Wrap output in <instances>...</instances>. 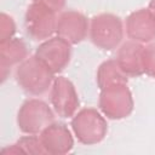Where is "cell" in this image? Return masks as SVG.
Segmentation results:
<instances>
[{
  "instance_id": "6da1fadb",
  "label": "cell",
  "mask_w": 155,
  "mask_h": 155,
  "mask_svg": "<svg viewBox=\"0 0 155 155\" xmlns=\"http://www.w3.org/2000/svg\"><path fill=\"white\" fill-rule=\"evenodd\" d=\"M15 76L19 87L30 96H42L51 88L54 80V74L35 54L18 64Z\"/></svg>"
},
{
  "instance_id": "7a4b0ae2",
  "label": "cell",
  "mask_w": 155,
  "mask_h": 155,
  "mask_svg": "<svg viewBox=\"0 0 155 155\" xmlns=\"http://www.w3.org/2000/svg\"><path fill=\"white\" fill-rule=\"evenodd\" d=\"M88 35L91 42L102 51H113L124 39V25L119 16L101 13L91 18Z\"/></svg>"
},
{
  "instance_id": "3957f363",
  "label": "cell",
  "mask_w": 155,
  "mask_h": 155,
  "mask_svg": "<svg viewBox=\"0 0 155 155\" xmlns=\"http://www.w3.org/2000/svg\"><path fill=\"white\" fill-rule=\"evenodd\" d=\"M71 130L78 140L84 145L101 143L108 132V124L104 116L94 108H84L71 119Z\"/></svg>"
},
{
  "instance_id": "277c9868",
  "label": "cell",
  "mask_w": 155,
  "mask_h": 155,
  "mask_svg": "<svg viewBox=\"0 0 155 155\" xmlns=\"http://www.w3.org/2000/svg\"><path fill=\"white\" fill-rule=\"evenodd\" d=\"M53 121V110L46 102L38 98L23 102L17 113V126L25 134H38Z\"/></svg>"
},
{
  "instance_id": "5b68a950",
  "label": "cell",
  "mask_w": 155,
  "mask_h": 155,
  "mask_svg": "<svg viewBox=\"0 0 155 155\" xmlns=\"http://www.w3.org/2000/svg\"><path fill=\"white\" fill-rule=\"evenodd\" d=\"M98 107L110 120H121L131 115L134 102L127 84H117L101 90Z\"/></svg>"
},
{
  "instance_id": "8992f818",
  "label": "cell",
  "mask_w": 155,
  "mask_h": 155,
  "mask_svg": "<svg viewBox=\"0 0 155 155\" xmlns=\"http://www.w3.org/2000/svg\"><path fill=\"white\" fill-rule=\"evenodd\" d=\"M57 12L50 7L33 2L24 15V27L28 36L35 41H45L56 33Z\"/></svg>"
},
{
  "instance_id": "52a82bcc",
  "label": "cell",
  "mask_w": 155,
  "mask_h": 155,
  "mask_svg": "<svg viewBox=\"0 0 155 155\" xmlns=\"http://www.w3.org/2000/svg\"><path fill=\"white\" fill-rule=\"evenodd\" d=\"M50 99L54 113L63 119L73 117L80 104L74 84L64 76L54 78L50 91Z\"/></svg>"
},
{
  "instance_id": "ba28073f",
  "label": "cell",
  "mask_w": 155,
  "mask_h": 155,
  "mask_svg": "<svg viewBox=\"0 0 155 155\" xmlns=\"http://www.w3.org/2000/svg\"><path fill=\"white\" fill-rule=\"evenodd\" d=\"M35 56L42 61L53 74H58L63 71L70 62L71 45L59 36H52L36 47Z\"/></svg>"
},
{
  "instance_id": "9c48e42d",
  "label": "cell",
  "mask_w": 155,
  "mask_h": 155,
  "mask_svg": "<svg viewBox=\"0 0 155 155\" xmlns=\"http://www.w3.org/2000/svg\"><path fill=\"white\" fill-rule=\"evenodd\" d=\"M90 23L85 15L75 10L62 11L57 17L56 34L70 45L84 41L88 34Z\"/></svg>"
},
{
  "instance_id": "30bf717a",
  "label": "cell",
  "mask_w": 155,
  "mask_h": 155,
  "mask_svg": "<svg viewBox=\"0 0 155 155\" xmlns=\"http://www.w3.org/2000/svg\"><path fill=\"white\" fill-rule=\"evenodd\" d=\"M39 137L46 154L63 155L69 153L74 147L71 132L63 122L53 121L40 132Z\"/></svg>"
},
{
  "instance_id": "8fae6325",
  "label": "cell",
  "mask_w": 155,
  "mask_h": 155,
  "mask_svg": "<svg viewBox=\"0 0 155 155\" xmlns=\"http://www.w3.org/2000/svg\"><path fill=\"white\" fill-rule=\"evenodd\" d=\"M125 30L130 40L149 44L155 40V18L148 8L136 10L127 16Z\"/></svg>"
},
{
  "instance_id": "7c38bea8",
  "label": "cell",
  "mask_w": 155,
  "mask_h": 155,
  "mask_svg": "<svg viewBox=\"0 0 155 155\" xmlns=\"http://www.w3.org/2000/svg\"><path fill=\"white\" fill-rule=\"evenodd\" d=\"M143 44L128 40L121 44L116 53V63L127 78H137L144 74L142 65Z\"/></svg>"
},
{
  "instance_id": "4fadbf2b",
  "label": "cell",
  "mask_w": 155,
  "mask_h": 155,
  "mask_svg": "<svg viewBox=\"0 0 155 155\" xmlns=\"http://www.w3.org/2000/svg\"><path fill=\"white\" fill-rule=\"evenodd\" d=\"M25 58H28L27 45L23 40L12 38L5 42H0V74L1 81L6 80L13 65L21 64Z\"/></svg>"
},
{
  "instance_id": "5bb4252c",
  "label": "cell",
  "mask_w": 155,
  "mask_h": 155,
  "mask_svg": "<svg viewBox=\"0 0 155 155\" xmlns=\"http://www.w3.org/2000/svg\"><path fill=\"white\" fill-rule=\"evenodd\" d=\"M96 81L99 90H103L113 85L127 84L128 79L119 68L115 59H108L98 67L96 74Z\"/></svg>"
},
{
  "instance_id": "9a60e30c",
  "label": "cell",
  "mask_w": 155,
  "mask_h": 155,
  "mask_svg": "<svg viewBox=\"0 0 155 155\" xmlns=\"http://www.w3.org/2000/svg\"><path fill=\"white\" fill-rule=\"evenodd\" d=\"M2 153H24V154H46L42 143L40 140V137H36L34 134L24 136L19 138L15 144H12L8 148H4Z\"/></svg>"
},
{
  "instance_id": "2e32d148",
  "label": "cell",
  "mask_w": 155,
  "mask_h": 155,
  "mask_svg": "<svg viewBox=\"0 0 155 155\" xmlns=\"http://www.w3.org/2000/svg\"><path fill=\"white\" fill-rule=\"evenodd\" d=\"M142 65L144 74L155 79V40L144 46L142 53Z\"/></svg>"
},
{
  "instance_id": "e0dca14e",
  "label": "cell",
  "mask_w": 155,
  "mask_h": 155,
  "mask_svg": "<svg viewBox=\"0 0 155 155\" xmlns=\"http://www.w3.org/2000/svg\"><path fill=\"white\" fill-rule=\"evenodd\" d=\"M16 33V24L11 16L6 13L0 15V42H5L13 38Z\"/></svg>"
},
{
  "instance_id": "ac0fdd59",
  "label": "cell",
  "mask_w": 155,
  "mask_h": 155,
  "mask_svg": "<svg viewBox=\"0 0 155 155\" xmlns=\"http://www.w3.org/2000/svg\"><path fill=\"white\" fill-rule=\"evenodd\" d=\"M65 1L67 0H33V2H38L41 5H45L47 7H50L51 10L59 12L64 8L65 6Z\"/></svg>"
},
{
  "instance_id": "d6986e66",
  "label": "cell",
  "mask_w": 155,
  "mask_h": 155,
  "mask_svg": "<svg viewBox=\"0 0 155 155\" xmlns=\"http://www.w3.org/2000/svg\"><path fill=\"white\" fill-rule=\"evenodd\" d=\"M148 10L151 12V15H153V16H154V18H155V0H150V1H149Z\"/></svg>"
}]
</instances>
